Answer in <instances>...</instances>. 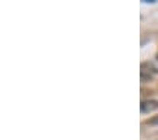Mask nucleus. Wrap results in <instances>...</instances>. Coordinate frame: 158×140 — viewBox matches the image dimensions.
Listing matches in <instances>:
<instances>
[{
  "label": "nucleus",
  "mask_w": 158,
  "mask_h": 140,
  "mask_svg": "<svg viewBox=\"0 0 158 140\" xmlns=\"http://www.w3.org/2000/svg\"><path fill=\"white\" fill-rule=\"evenodd\" d=\"M155 109H158V100H143L140 104V110L143 113H148Z\"/></svg>",
  "instance_id": "obj_1"
},
{
  "label": "nucleus",
  "mask_w": 158,
  "mask_h": 140,
  "mask_svg": "<svg viewBox=\"0 0 158 140\" xmlns=\"http://www.w3.org/2000/svg\"><path fill=\"white\" fill-rule=\"evenodd\" d=\"M145 123L151 125V126H157V125H158V116H154V117H151V119H148Z\"/></svg>",
  "instance_id": "obj_2"
}]
</instances>
